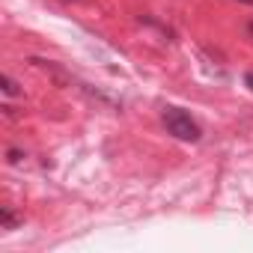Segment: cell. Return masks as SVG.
I'll return each mask as SVG.
<instances>
[{"label": "cell", "mask_w": 253, "mask_h": 253, "mask_svg": "<svg viewBox=\"0 0 253 253\" xmlns=\"http://www.w3.org/2000/svg\"><path fill=\"white\" fill-rule=\"evenodd\" d=\"M161 119H164V128L176 137V140H185V143H197L200 137H203V128H200V122L188 113V110H182V107H164V113H161Z\"/></svg>", "instance_id": "cell-1"}, {"label": "cell", "mask_w": 253, "mask_h": 253, "mask_svg": "<svg viewBox=\"0 0 253 253\" xmlns=\"http://www.w3.org/2000/svg\"><path fill=\"white\" fill-rule=\"evenodd\" d=\"M0 84H3V95H9V98H12V95H21V86L15 84L12 75H3V78H0Z\"/></svg>", "instance_id": "cell-2"}, {"label": "cell", "mask_w": 253, "mask_h": 253, "mask_svg": "<svg viewBox=\"0 0 253 253\" xmlns=\"http://www.w3.org/2000/svg\"><path fill=\"white\" fill-rule=\"evenodd\" d=\"M0 214H3V229H15L18 226V217H15V211L9 206H3V211H0Z\"/></svg>", "instance_id": "cell-3"}, {"label": "cell", "mask_w": 253, "mask_h": 253, "mask_svg": "<svg viewBox=\"0 0 253 253\" xmlns=\"http://www.w3.org/2000/svg\"><path fill=\"white\" fill-rule=\"evenodd\" d=\"M6 155H9V164H21V161H24V152H21V149H9Z\"/></svg>", "instance_id": "cell-4"}, {"label": "cell", "mask_w": 253, "mask_h": 253, "mask_svg": "<svg viewBox=\"0 0 253 253\" xmlns=\"http://www.w3.org/2000/svg\"><path fill=\"white\" fill-rule=\"evenodd\" d=\"M244 84H247V86L253 89V72H247V75H244Z\"/></svg>", "instance_id": "cell-5"}, {"label": "cell", "mask_w": 253, "mask_h": 253, "mask_svg": "<svg viewBox=\"0 0 253 253\" xmlns=\"http://www.w3.org/2000/svg\"><path fill=\"white\" fill-rule=\"evenodd\" d=\"M247 33H250V36H253V21H250V24H247Z\"/></svg>", "instance_id": "cell-6"}, {"label": "cell", "mask_w": 253, "mask_h": 253, "mask_svg": "<svg viewBox=\"0 0 253 253\" xmlns=\"http://www.w3.org/2000/svg\"><path fill=\"white\" fill-rule=\"evenodd\" d=\"M241 3H250V6H253V0H241Z\"/></svg>", "instance_id": "cell-7"}]
</instances>
